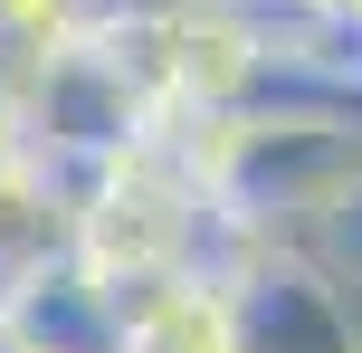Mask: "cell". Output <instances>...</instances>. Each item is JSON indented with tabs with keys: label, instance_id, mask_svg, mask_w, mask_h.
<instances>
[{
	"label": "cell",
	"instance_id": "6da1fadb",
	"mask_svg": "<svg viewBox=\"0 0 362 353\" xmlns=\"http://www.w3.org/2000/svg\"><path fill=\"white\" fill-rule=\"evenodd\" d=\"M0 105H10L19 144H29L67 191H86L95 172H115V163H134V153L163 134L153 86L95 29L67 38V48H48V57H10V67H0Z\"/></svg>",
	"mask_w": 362,
	"mask_h": 353
},
{
	"label": "cell",
	"instance_id": "277c9868",
	"mask_svg": "<svg viewBox=\"0 0 362 353\" xmlns=\"http://www.w3.org/2000/svg\"><path fill=\"white\" fill-rule=\"evenodd\" d=\"M0 353H19V344H10V325H0Z\"/></svg>",
	"mask_w": 362,
	"mask_h": 353
},
{
	"label": "cell",
	"instance_id": "3957f363",
	"mask_svg": "<svg viewBox=\"0 0 362 353\" xmlns=\"http://www.w3.org/2000/svg\"><path fill=\"white\" fill-rule=\"evenodd\" d=\"M0 325L19 353H134V316L124 287L95 277L86 258H48L29 277L0 287Z\"/></svg>",
	"mask_w": 362,
	"mask_h": 353
},
{
	"label": "cell",
	"instance_id": "7a4b0ae2",
	"mask_svg": "<svg viewBox=\"0 0 362 353\" xmlns=\"http://www.w3.org/2000/svg\"><path fill=\"white\" fill-rule=\"evenodd\" d=\"M238 353H362V287L315 248H257L229 267Z\"/></svg>",
	"mask_w": 362,
	"mask_h": 353
},
{
	"label": "cell",
	"instance_id": "5b68a950",
	"mask_svg": "<svg viewBox=\"0 0 362 353\" xmlns=\"http://www.w3.org/2000/svg\"><path fill=\"white\" fill-rule=\"evenodd\" d=\"M0 287H10V258H0Z\"/></svg>",
	"mask_w": 362,
	"mask_h": 353
}]
</instances>
